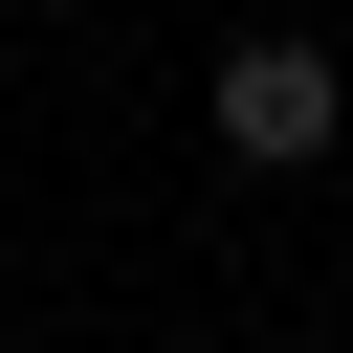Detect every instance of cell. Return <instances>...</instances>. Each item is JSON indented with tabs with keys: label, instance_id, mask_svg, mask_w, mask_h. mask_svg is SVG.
<instances>
[{
	"label": "cell",
	"instance_id": "obj_1",
	"mask_svg": "<svg viewBox=\"0 0 353 353\" xmlns=\"http://www.w3.org/2000/svg\"><path fill=\"white\" fill-rule=\"evenodd\" d=\"M331 132H353V66H331L309 22H265V44H221V154H243V176H309Z\"/></svg>",
	"mask_w": 353,
	"mask_h": 353
}]
</instances>
